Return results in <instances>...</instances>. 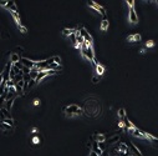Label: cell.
<instances>
[{
  "instance_id": "obj_30",
  "label": "cell",
  "mask_w": 158,
  "mask_h": 156,
  "mask_svg": "<svg viewBox=\"0 0 158 156\" xmlns=\"http://www.w3.org/2000/svg\"><path fill=\"white\" fill-rule=\"evenodd\" d=\"M88 156H97L96 154H95V152H92V151H90V155Z\"/></svg>"
},
{
  "instance_id": "obj_16",
  "label": "cell",
  "mask_w": 158,
  "mask_h": 156,
  "mask_svg": "<svg viewBox=\"0 0 158 156\" xmlns=\"http://www.w3.org/2000/svg\"><path fill=\"white\" fill-rule=\"evenodd\" d=\"M15 99H16V96H15V98H11V99H8V100H6V109H8V110H10V109H11V106H13V104H14Z\"/></svg>"
},
{
  "instance_id": "obj_29",
  "label": "cell",
  "mask_w": 158,
  "mask_h": 156,
  "mask_svg": "<svg viewBox=\"0 0 158 156\" xmlns=\"http://www.w3.org/2000/svg\"><path fill=\"white\" fill-rule=\"evenodd\" d=\"M101 156H110V154H108V152H106V151H103V154H102Z\"/></svg>"
},
{
  "instance_id": "obj_28",
  "label": "cell",
  "mask_w": 158,
  "mask_h": 156,
  "mask_svg": "<svg viewBox=\"0 0 158 156\" xmlns=\"http://www.w3.org/2000/svg\"><path fill=\"white\" fill-rule=\"evenodd\" d=\"M40 141H39V139L37 137H34V144H39Z\"/></svg>"
},
{
  "instance_id": "obj_11",
  "label": "cell",
  "mask_w": 158,
  "mask_h": 156,
  "mask_svg": "<svg viewBox=\"0 0 158 156\" xmlns=\"http://www.w3.org/2000/svg\"><path fill=\"white\" fill-rule=\"evenodd\" d=\"M77 30H79V29H64V30H62V35H64V36H69V38H70L71 35L75 34Z\"/></svg>"
},
{
  "instance_id": "obj_23",
  "label": "cell",
  "mask_w": 158,
  "mask_h": 156,
  "mask_svg": "<svg viewBox=\"0 0 158 156\" xmlns=\"http://www.w3.org/2000/svg\"><path fill=\"white\" fill-rule=\"evenodd\" d=\"M98 81H100V76H93L92 78V82H93V84H97Z\"/></svg>"
},
{
  "instance_id": "obj_27",
  "label": "cell",
  "mask_w": 158,
  "mask_h": 156,
  "mask_svg": "<svg viewBox=\"0 0 158 156\" xmlns=\"http://www.w3.org/2000/svg\"><path fill=\"white\" fill-rule=\"evenodd\" d=\"M34 105H35V106L40 105V100H35V101H34Z\"/></svg>"
},
{
  "instance_id": "obj_24",
  "label": "cell",
  "mask_w": 158,
  "mask_h": 156,
  "mask_svg": "<svg viewBox=\"0 0 158 156\" xmlns=\"http://www.w3.org/2000/svg\"><path fill=\"white\" fill-rule=\"evenodd\" d=\"M127 5L130 6V9H131V8H134V1H133V0H128V1H127Z\"/></svg>"
},
{
  "instance_id": "obj_25",
  "label": "cell",
  "mask_w": 158,
  "mask_h": 156,
  "mask_svg": "<svg viewBox=\"0 0 158 156\" xmlns=\"http://www.w3.org/2000/svg\"><path fill=\"white\" fill-rule=\"evenodd\" d=\"M35 84H36V81H35V80H30V82H29V88H33Z\"/></svg>"
},
{
  "instance_id": "obj_31",
  "label": "cell",
  "mask_w": 158,
  "mask_h": 156,
  "mask_svg": "<svg viewBox=\"0 0 158 156\" xmlns=\"http://www.w3.org/2000/svg\"><path fill=\"white\" fill-rule=\"evenodd\" d=\"M33 132H34V134H36V132H37V129H35V127H34V129H33Z\"/></svg>"
},
{
  "instance_id": "obj_4",
  "label": "cell",
  "mask_w": 158,
  "mask_h": 156,
  "mask_svg": "<svg viewBox=\"0 0 158 156\" xmlns=\"http://www.w3.org/2000/svg\"><path fill=\"white\" fill-rule=\"evenodd\" d=\"M20 62L23 64V66H25V68H27V69H30V70H31V69H34L35 65H36V62H35V61L30 60V59H27V58H21Z\"/></svg>"
},
{
  "instance_id": "obj_21",
  "label": "cell",
  "mask_w": 158,
  "mask_h": 156,
  "mask_svg": "<svg viewBox=\"0 0 158 156\" xmlns=\"http://www.w3.org/2000/svg\"><path fill=\"white\" fill-rule=\"evenodd\" d=\"M6 86H8V88H14V86H15L14 80H9V81L6 82Z\"/></svg>"
},
{
  "instance_id": "obj_22",
  "label": "cell",
  "mask_w": 158,
  "mask_h": 156,
  "mask_svg": "<svg viewBox=\"0 0 158 156\" xmlns=\"http://www.w3.org/2000/svg\"><path fill=\"white\" fill-rule=\"evenodd\" d=\"M153 45H154V43L152 40H148L147 41V44H146V48H153Z\"/></svg>"
},
{
  "instance_id": "obj_3",
  "label": "cell",
  "mask_w": 158,
  "mask_h": 156,
  "mask_svg": "<svg viewBox=\"0 0 158 156\" xmlns=\"http://www.w3.org/2000/svg\"><path fill=\"white\" fill-rule=\"evenodd\" d=\"M88 5H90L91 8H93L96 11H100V14L103 15V19H106V9H105V8H102L101 5L96 4L95 1H88Z\"/></svg>"
},
{
  "instance_id": "obj_10",
  "label": "cell",
  "mask_w": 158,
  "mask_h": 156,
  "mask_svg": "<svg viewBox=\"0 0 158 156\" xmlns=\"http://www.w3.org/2000/svg\"><path fill=\"white\" fill-rule=\"evenodd\" d=\"M46 76H50L49 75V71H46V70H44V71H41V72H39V75H37V78H36V82H40L41 80H44Z\"/></svg>"
},
{
  "instance_id": "obj_32",
  "label": "cell",
  "mask_w": 158,
  "mask_h": 156,
  "mask_svg": "<svg viewBox=\"0 0 158 156\" xmlns=\"http://www.w3.org/2000/svg\"><path fill=\"white\" fill-rule=\"evenodd\" d=\"M128 156H133V155H132V154H131V155H128Z\"/></svg>"
},
{
  "instance_id": "obj_6",
  "label": "cell",
  "mask_w": 158,
  "mask_h": 156,
  "mask_svg": "<svg viewBox=\"0 0 158 156\" xmlns=\"http://www.w3.org/2000/svg\"><path fill=\"white\" fill-rule=\"evenodd\" d=\"M128 21H130V23H133V24H136L137 21H138V15H137L134 8H131V9H130V13H128Z\"/></svg>"
},
{
  "instance_id": "obj_13",
  "label": "cell",
  "mask_w": 158,
  "mask_h": 156,
  "mask_svg": "<svg viewBox=\"0 0 158 156\" xmlns=\"http://www.w3.org/2000/svg\"><path fill=\"white\" fill-rule=\"evenodd\" d=\"M127 40L128 41H140L141 40V35L140 34H132V35H130L127 38Z\"/></svg>"
},
{
  "instance_id": "obj_5",
  "label": "cell",
  "mask_w": 158,
  "mask_h": 156,
  "mask_svg": "<svg viewBox=\"0 0 158 156\" xmlns=\"http://www.w3.org/2000/svg\"><path fill=\"white\" fill-rule=\"evenodd\" d=\"M127 146H128V150H130V152L133 155V156H143L142 154H141V151L137 149V146L134 144H132L131 141H128L127 142Z\"/></svg>"
},
{
  "instance_id": "obj_19",
  "label": "cell",
  "mask_w": 158,
  "mask_h": 156,
  "mask_svg": "<svg viewBox=\"0 0 158 156\" xmlns=\"http://www.w3.org/2000/svg\"><path fill=\"white\" fill-rule=\"evenodd\" d=\"M118 140H120V137H118V136H113V137L108 139V141H107L106 144H113V142H118Z\"/></svg>"
},
{
  "instance_id": "obj_14",
  "label": "cell",
  "mask_w": 158,
  "mask_h": 156,
  "mask_svg": "<svg viewBox=\"0 0 158 156\" xmlns=\"http://www.w3.org/2000/svg\"><path fill=\"white\" fill-rule=\"evenodd\" d=\"M108 26H110L108 20H107V19H103V20H102V23H101V30L106 31V30L108 29Z\"/></svg>"
},
{
  "instance_id": "obj_1",
  "label": "cell",
  "mask_w": 158,
  "mask_h": 156,
  "mask_svg": "<svg viewBox=\"0 0 158 156\" xmlns=\"http://www.w3.org/2000/svg\"><path fill=\"white\" fill-rule=\"evenodd\" d=\"M81 54L82 56L87 59L90 62L95 61V50H93V46H87L86 44H82L81 45Z\"/></svg>"
},
{
  "instance_id": "obj_26",
  "label": "cell",
  "mask_w": 158,
  "mask_h": 156,
  "mask_svg": "<svg viewBox=\"0 0 158 156\" xmlns=\"http://www.w3.org/2000/svg\"><path fill=\"white\" fill-rule=\"evenodd\" d=\"M6 5H8V1H0V6L6 8Z\"/></svg>"
},
{
  "instance_id": "obj_12",
  "label": "cell",
  "mask_w": 158,
  "mask_h": 156,
  "mask_svg": "<svg viewBox=\"0 0 158 156\" xmlns=\"http://www.w3.org/2000/svg\"><path fill=\"white\" fill-rule=\"evenodd\" d=\"M39 72H40V70L37 69V68H34V69H31V71H30V79L31 80H36V78H37V75H39Z\"/></svg>"
},
{
  "instance_id": "obj_8",
  "label": "cell",
  "mask_w": 158,
  "mask_h": 156,
  "mask_svg": "<svg viewBox=\"0 0 158 156\" xmlns=\"http://www.w3.org/2000/svg\"><path fill=\"white\" fill-rule=\"evenodd\" d=\"M21 58L20 55H18L16 53H10V56H9V61L11 62V64H16V62H20Z\"/></svg>"
},
{
  "instance_id": "obj_15",
  "label": "cell",
  "mask_w": 158,
  "mask_h": 156,
  "mask_svg": "<svg viewBox=\"0 0 158 156\" xmlns=\"http://www.w3.org/2000/svg\"><path fill=\"white\" fill-rule=\"evenodd\" d=\"M95 70H96V72H97V75H98V76H101V75L103 74V72H105V68H103L101 64H98Z\"/></svg>"
},
{
  "instance_id": "obj_7",
  "label": "cell",
  "mask_w": 158,
  "mask_h": 156,
  "mask_svg": "<svg viewBox=\"0 0 158 156\" xmlns=\"http://www.w3.org/2000/svg\"><path fill=\"white\" fill-rule=\"evenodd\" d=\"M92 140L96 141V142H106V136L103 134H100V132H96L92 136Z\"/></svg>"
},
{
  "instance_id": "obj_2",
  "label": "cell",
  "mask_w": 158,
  "mask_h": 156,
  "mask_svg": "<svg viewBox=\"0 0 158 156\" xmlns=\"http://www.w3.org/2000/svg\"><path fill=\"white\" fill-rule=\"evenodd\" d=\"M64 112L67 116L71 117V116H75V115H81V114L83 112V110H82L81 106L76 105V104H71V105L64 107Z\"/></svg>"
},
{
  "instance_id": "obj_20",
  "label": "cell",
  "mask_w": 158,
  "mask_h": 156,
  "mask_svg": "<svg viewBox=\"0 0 158 156\" xmlns=\"http://www.w3.org/2000/svg\"><path fill=\"white\" fill-rule=\"evenodd\" d=\"M98 147H100V150H102V151H106L107 144H106V142H98Z\"/></svg>"
},
{
  "instance_id": "obj_18",
  "label": "cell",
  "mask_w": 158,
  "mask_h": 156,
  "mask_svg": "<svg viewBox=\"0 0 158 156\" xmlns=\"http://www.w3.org/2000/svg\"><path fill=\"white\" fill-rule=\"evenodd\" d=\"M3 122L6 124V125H9V126H11V127L14 126V120H13V119H5Z\"/></svg>"
},
{
  "instance_id": "obj_9",
  "label": "cell",
  "mask_w": 158,
  "mask_h": 156,
  "mask_svg": "<svg viewBox=\"0 0 158 156\" xmlns=\"http://www.w3.org/2000/svg\"><path fill=\"white\" fill-rule=\"evenodd\" d=\"M6 9L9 10V11H11V13H18V9H16V4H15V1H13V0H10V1H8Z\"/></svg>"
},
{
  "instance_id": "obj_17",
  "label": "cell",
  "mask_w": 158,
  "mask_h": 156,
  "mask_svg": "<svg viewBox=\"0 0 158 156\" xmlns=\"http://www.w3.org/2000/svg\"><path fill=\"white\" fill-rule=\"evenodd\" d=\"M117 115H118V117H120L121 120H123V119L126 117V111H124V109H120V110L117 111Z\"/></svg>"
}]
</instances>
